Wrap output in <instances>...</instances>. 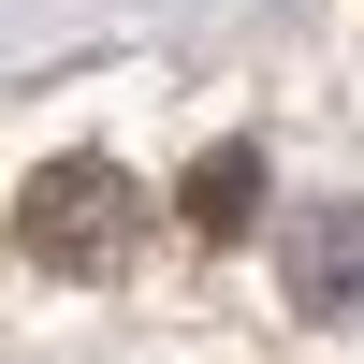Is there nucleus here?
<instances>
[{
  "label": "nucleus",
  "mask_w": 364,
  "mask_h": 364,
  "mask_svg": "<svg viewBox=\"0 0 364 364\" xmlns=\"http://www.w3.org/2000/svg\"><path fill=\"white\" fill-rule=\"evenodd\" d=\"M175 219H190L204 248H233V233L262 219V161H248V146H204V161H190V190H175Z\"/></svg>",
  "instance_id": "3"
},
{
  "label": "nucleus",
  "mask_w": 364,
  "mask_h": 364,
  "mask_svg": "<svg viewBox=\"0 0 364 364\" xmlns=\"http://www.w3.org/2000/svg\"><path fill=\"white\" fill-rule=\"evenodd\" d=\"M277 277H291L306 321H350L364 306V204H306V219L277 233Z\"/></svg>",
  "instance_id": "2"
},
{
  "label": "nucleus",
  "mask_w": 364,
  "mask_h": 364,
  "mask_svg": "<svg viewBox=\"0 0 364 364\" xmlns=\"http://www.w3.org/2000/svg\"><path fill=\"white\" fill-rule=\"evenodd\" d=\"M132 233H146V190H132L117 161H44L29 204H15V248L44 262V277H117Z\"/></svg>",
  "instance_id": "1"
}]
</instances>
